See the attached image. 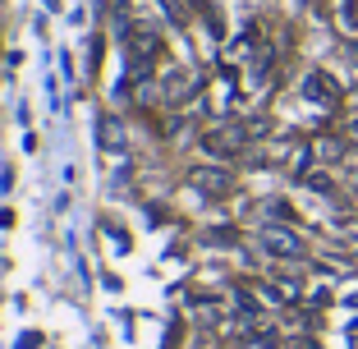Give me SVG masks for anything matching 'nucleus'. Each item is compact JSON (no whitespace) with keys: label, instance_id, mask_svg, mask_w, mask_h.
I'll return each mask as SVG.
<instances>
[{"label":"nucleus","instance_id":"1","mask_svg":"<svg viewBox=\"0 0 358 349\" xmlns=\"http://www.w3.org/2000/svg\"><path fill=\"white\" fill-rule=\"evenodd\" d=\"M157 55H161V37L152 28H134L129 32V60H134L138 74H148L152 64H157Z\"/></svg>","mask_w":358,"mask_h":349},{"label":"nucleus","instance_id":"2","mask_svg":"<svg viewBox=\"0 0 358 349\" xmlns=\"http://www.w3.org/2000/svg\"><path fill=\"white\" fill-rule=\"evenodd\" d=\"M243 143H248V129H239V124H225V129H211L207 138H202V148L211 152V157H234V152L243 148Z\"/></svg>","mask_w":358,"mask_h":349},{"label":"nucleus","instance_id":"3","mask_svg":"<svg viewBox=\"0 0 358 349\" xmlns=\"http://www.w3.org/2000/svg\"><path fill=\"white\" fill-rule=\"evenodd\" d=\"M262 248L275 253V257H303V239L289 234V230H280V225H266L262 230Z\"/></svg>","mask_w":358,"mask_h":349},{"label":"nucleus","instance_id":"4","mask_svg":"<svg viewBox=\"0 0 358 349\" xmlns=\"http://www.w3.org/2000/svg\"><path fill=\"white\" fill-rule=\"evenodd\" d=\"M303 97L308 101H322V106H340V87L331 74H322V69H313V74L303 78Z\"/></svg>","mask_w":358,"mask_h":349},{"label":"nucleus","instance_id":"5","mask_svg":"<svg viewBox=\"0 0 358 349\" xmlns=\"http://www.w3.org/2000/svg\"><path fill=\"white\" fill-rule=\"evenodd\" d=\"M193 184H198L202 193H211V198H221V193H230L234 189V180H230V170H216V166H198L189 175Z\"/></svg>","mask_w":358,"mask_h":349},{"label":"nucleus","instance_id":"6","mask_svg":"<svg viewBox=\"0 0 358 349\" xmlns=\"http://www.w3.org/2000/svg\"><path fill=\"white\" fill-rule=\"evenodd\" d=\"M96 138H101L106 152H120V148H124V124H120L115 115H101V120H96Z\"/></svg>","mask_w":358,"mask_h":349},{"label":"nucleus","instance_id":"7","mask_svg":"<svg viewBox=\"0 0 358 349\" xmlns=\"http://www.w3.org/2000/svg\"><path fill=\"white\" fill-rule=\"evenodd\" d=\"M193 74H184V69H170L166 74V101H189L193 97Z\"/></svg>","mask_w":358,"mask_h":349},{"label":"nucleus","instance_id":"8","mask_svg":"<svg viewBox=\"0 0 358 349\" xmlns=\"http://www.w3.org/2000/svg\"><path fill=\"white\" fill-rule=\"evenodd\" d=\"M340 14H345L349 28H358V0H340Z\"/></svg>","mask_w":358,"mask_h":349},{"label":"nucleus","instance_id":"9","mask_svg":"<svg viewBox=\"0 0 358 349\" xmlns=\"http://www.w3.org/2000/svg\"><path fill=\"white\" fill-rule=\"evenodd\" d=\"M349 138H358V120H354V124H349Z\"/></svg>","mask_w":358,"mask_h":349}]
</instances>
